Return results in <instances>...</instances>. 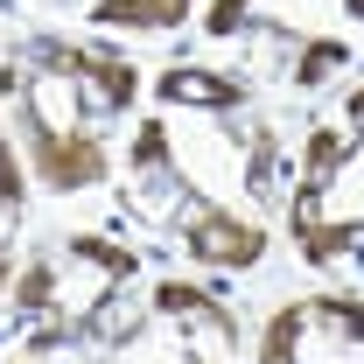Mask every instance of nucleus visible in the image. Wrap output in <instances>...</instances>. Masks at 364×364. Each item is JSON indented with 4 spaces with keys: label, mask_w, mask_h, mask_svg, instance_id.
I'll return each instance as SVG.
<instances>
[{
    "label": "nucleus",
    "mask_w": 364,
    "mask_h": 364,
    "mask_svg": "<svg viewBox=\"0 0 364 364\" xmlns=\"http://www.w3.org/2000/svg\"><path fill=\"white\" fill-rule=\"evenodd\" d=\"M49 63H56V77L63 85H85L91 105L98 112H119L127 98H134V70L127 63H112V56H85V49H43Z\"/></svg>",
    "instance_id": "obj_1"
},
{
    "label": "nucleus",
    "mask_w": 364,
    "mask_h": 364,
    "mask_svg": "<svg viewBox=\"0 0 364 364\" xmlns=\"http://www.w3.org/2000/svg\"><path fill=\"white\" fill-rule=\"evenodd\" d=\"M182 245H189L203 267H252V259L267 252V238H259L252 225H238V218H225V210H203Z\"/></svg>",
    "instance_id": "obj_2"
},
{
    "label": "nucleus",
    "mask_w": 364,
    "mask_h": 364,
    "mask_svg": "<svg viewBox=\"0 0 364 364\" xmlns=\"http://www.w3.org/2000/svg\"><path fill=\"white\" fill-rule=\"evenodd\" d=\"M36 161H43V182H56V189H85L105 176V147L91 134L63 140L56 127H36Z\"/></svg>",
    "instance_id": "obj_3"
},
{
    "label": "nucleus",
    "mask_w": 364,
    "mask_h": 364,
    "mask_svg": "<svg viewBox=\"0 0 364 364\" xmlns=\"http://www.w3.org/2000/svg\"><path fill=\"white\" fill-rule=\"evenodd\" d=\"M154 309H161V316H182V322H203L210 336H238V322L210 301V287H189V280H161V287H154Z\"/></svg>",
    "instance_id": "obj_4"
},
{
    "label": "nucleus",
    "mask_w": 364,
    "mask_h": 364,
    "mask_svg": "<svg viewBox=\"0 0 364 364\" xmlns=\"http://www.w3.org/2000/svg\"><path fill=\"white\" fill-rule=\"evenodd\" d=\"M161 98L168 105H238L245 91H238V77H210V70H189L182 63V70L161 77Z\"/></svg>",
    "instance_id": "obj_5"
},
{
    "label": "nucleus",
    "mask_w": 364,
    "mask_h": 364,
    "mask_svg": "<svg viewBox=\"0 0 364 364\" xmlns=\"http://www.w3.org/2000/svg\"><path fill=\"white\" fill-rule=\"evenodd\" d=\"M189 14V0H98L91 21H112V28H168Z\"/></svg>",
    "instance_id": "obj_6"
},
{
    "label": "nucleus",
    "mask_w": 364,
    "mask_h": 364,
    "mask_svg": "<svg viewBox=\"0 0 364 364\" xmlns=\"http://www.w3.org/2000/svg\"><path fill=\"white\" fill-rule=\"evenodd\" d=\"M336 161H343V134H329V127H322V134L309 140V168H301V189H294V196H322L329 176H336Z\"/></svg>",
    "instance_id": "obj_7"
},
{
    "label": "nucleus",
    "mask_w": 364,
    "mask_h": 364,
    "mask_svg": "<svg viewBox=\"0 0 364 364\" xmlns=\"http://www.w3.org/2000/svg\"><path fill=\"white\" fill-rule=\"evenodd\" d=\"M294 343H301V309H280V316L267 322V350H259V358L267 364H294Z\"/></svg>",
    "instance_id": "obj_8"
},
{
    "label": "nucleus",
    "mask_w": 364,
    "mask_h": 364,
    "mask_svg": "<svg viewBox=\"0 0 364 364\" xmlns=\"http://www.w3.org/2000/svg\"><path fill=\"white\" fill-rule=\"evenodd\" d=\"M70 252H77V259H91V267H105L112 280H127V273L140 267L127 245H105V238H70Z\"/></svg>",
    "instance_id": "obj_9"
},
{
    "label": "nucleus",
    "mask_w": 364,
    "mask_h": 364,
    "mask_svg": "<svg viewBox=\"0 0 364 364\" xmlns=\"http://www.w3.org/2000/svg\"><path fill=\"white\" fill-rule=\"evenodd\" d=\"M343 63H350V49H343V43H309V49H301V63H294V77H301V85H322V77L343 70Z\"/></svg>",
    "instance_id": "obj_10"
},
{
    "label": "nucleus",
    "mask_w": 364,
    "mask_h": 364,
    "mask_svg": "<svg viewBox=\"0 0 364 364\" xmlns=\"http://www.w3.org/2000/svg\"><path fill=\"white\" fill-rule=\"evenodd\" d=\"M316 316L329 322V329H343V336H358V343H364V309H358V301H343V294H322Z\"/></svg>",
    "instance_id": "obj_11"
},
{
    "label": "nucleus",
    "mask_w": 364,
    "mask_h": 364,
    "mask_svg": "<svg viewBox=\"0 0 364 364\" xmlns=\"http://www.w3.org/2000/svg\"><path fill=\"white\" fill-rule=\"evenodd\" d=\"M49 294H56L49 267H28V273H21V287H14V301H21V309H49Z\"/></svg>",
    "instance_id": "obj_12"
},
{
    "label": "nucleus",
    "mask_w": 364,
    "mask_h": 364,
    "mask_svg": "<svg viewBox=\"0 0 364 364\" xmlns=\"http://www.w3.org/2000/svg\"><path fill=\"white\" fill-rule=\"evenodd\" d=\"M134 161H140V168H161V161H168V134H161V127H147L140 147H134Z\"/></svg>",
    "instance_id": "obj_13"
},
{
    "label": "nucleus",
    "mask_w": 364,
    "mask_h": 364,
    "mask_svg": "<svg viewBox=\"0 0 364 364\" xmlns=\"http://www.w3.org/2000/svg\"><path fill=\"white\" fill-rule=\"evenodd\" d=\"M0 203H21V161L7 154V140H0Z\"/></svg>",
    "instance_id": "obj_14"
},
{
    "label": "nucleus",
    "mask_w": 364,
    "mask_h": 364,
    "mask_svg": "<svg viewBox=\"0 0 364 364\" xmlns=\"http://www.w3.org/2000/svg\"><path fill=\"white\" fill-rule=\"evenodd\" d=\"M238 21H245V0H218L210 7V36H231Z\"/></svg>",
    "instance_id": "obj_15"
},
{
    "label": "nucleus",
    "mask_w": 364,
    "mask_h": 364,
    "mask_svg": "<svg viewBox=\"0 0 364 364\" xmlns=\"http://www.w3.org/2000/svg\"><path fill=\"white\" fill-rule=\"evenodd\" d=\"M350 119H364V91H350Z\"/></svg>",
    "instance_id": "obj_16"
},
{
    "label": "nucleus",
    "mask_w": 364,
    "mask_h": 364,
    "mask_svg": "<svg viewBox=\"0 0 364 364\" xmlns=\"http://www.w3.org/2000/svg\"><path fill=\"white\" fill-rule=\"evenodd\" d=\"M350 14H358V21H364V0H350Z\"/></svg>",
    "instance_id": "obj_17"
},
{
    "label": "nucleus",
    "mask_w": 364,
    "mask_h": 364,
    "mask_svg": "<svg viewBox=\"0 0 364 364\" xmlns=\"http://www.w3.org/2000/svg\"><path fill=\"white\" fill-rule=\"evenodd\" d=\"M0 287H7V259H0Z\"/></svg>",
    "instance_id": "obj_18"
}]
</instances>
